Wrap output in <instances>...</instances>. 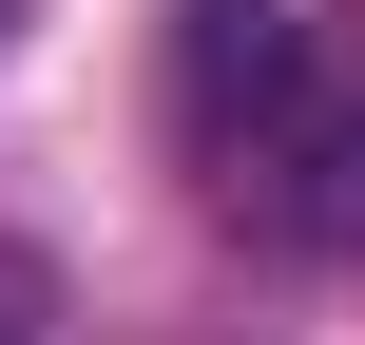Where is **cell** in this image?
Here are the masks:
<instances>
[{
  "instance_id": "1",
  "label": "cell",
  "mask_w": 365,
  "mask_h": 345,
  "mask_svg": "<svg viewBox=\"0 0 365 345\" xmlns=\"http://www.w3.org/2000/svg\"><path fill=\"white\" fill-rule=\"evenodd\" d=\"M250 192H269L289 230L365 250V58H308V38H289V77H269V134H250Z\"/></svg>"
},
{
  "instance_id": "2",
  "label": "cell",
  "mask_w": 365,
  "mask_h": 345,
  "mask_svg": "<svg viewBox=\"0 0 365 345\" xmlns=\"http://www.w3.org/2000/svg\"><path fill=\"white\" fill-rule=\"evenodd\" d=\"M0 345H38V307H19V269H0Z\"/></svg>"
}]
</instances>
